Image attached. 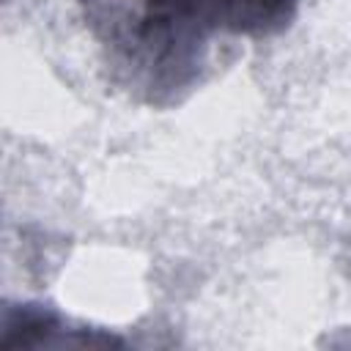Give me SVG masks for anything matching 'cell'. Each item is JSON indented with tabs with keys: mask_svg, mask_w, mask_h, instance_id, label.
I'll list each match as a JSON object with an SVG mask.
<instances>
[{
	"mask_svg": "<svg viewBox=\"0 0 351 351\" xmlns=\"http://www.w3.org/2000/svg\"><path fill=\"white\" fill-rule=\"evenodd\" d=\"M151 30L269 36L282 30L296 0H137Z\"/></svg>",
	"mask_w": 351,
	"mask_h": 351,
	"instance_id": "cell-1",
	"label": "cell"
}]
</instances>
